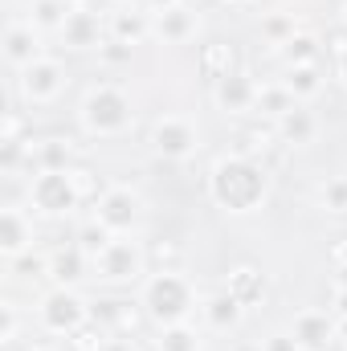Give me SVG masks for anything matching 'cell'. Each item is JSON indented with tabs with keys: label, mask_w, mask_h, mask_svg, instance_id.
Returning a JSON list of instances; mask_svg holds the SVG:
<instances>
[{
	"label": "cell",
	"mask_w": 347,
	"mask_h": 351,
	"mask_svg": "<svg viewBox=\"0 0 347 351\" xmlns=\"http://www.w3.org/2000/svg\"><path fill=\"white\" fill-rule=\"evenodd\" d=\"M208 200L221 213H233V217L258 213L261 204L270 200V172H265V164L241 156V152L221 156L208 168Z\"/></svg>",
	"instance_id": "1"
},
{
	"label": "cell",
	"mask_w": 347,
	"mask_h": 351,
	"mask_svg": "<svg viewBox=\"0 0 347 351\" xmlns=\"http://www.w3.org/2000/svg\"><path fill=\"white\" fill-rule=\"evenodd\" d=\"M139 302L147 311V319L156 327H176V323H188L192 311L200 306L196 298V286L180 274V269H156L143 278V290H139Z\"/></svg>",
	"instance_id": "2"
},
{
	"label": "cell",
	"mask_w": 347,
	"mask_h": 351,
	"mask_svg": "<svg viewBox=\"0 0 347 351\" xmlns=\"http://www.w3.org/2000/svg\"><path fill=\"white\" fill-rule=\"evenodd\" d=\"M78 127L90 139H123L135 127V106L131 94L115 82H98L86 90L82 106H78Z\"/></svg>",
	"instance_id": "3"
},
{
	"label": "cell",
	"mask_w": 347,
	"mask_h": 351,
	"mask_svg": "<svg viewBox=\"0 0 347 351\" xmlns=\"http://www.w3.org/2000/svg\"><path fill=\"white\" fill-rule=\"evenodd\" d=\"M90 278H98L102 286L143 282L147 278V250L135 237H110V245L90 258Z\"/></svg>",
	"instance_id": "4"
},
{
	"label": "cell",
	"mask_w": 347,
	"mask_h": 351,
	"mask_svg": "<svg viewBox=\"0 0 347 351\" xmlns=\"http://www.w3.org/2000/svg\"><path fill=\"white\" fill-rule=\"evenodd\" d=\"M90 319V302L74 290V286H53L49 294H41L37 302V327L45 335H58V339H70L74 331H82Z\"/></svg>",
	"instance_id": "5"
},
{
	"label": "cell",
	"mask_w": 347,
	"mask_h": 351,
	"mask_svg": "<svg viewBox=\"0 0 347 351\" xmlns=\"http://www.w3.org/2000/svg\"><path fill=\"white\" fill-rule=\"evenodd\" d=\"M82 204L70 168H41L29 180V208L41 217H70Z\"/></svg>",
	"instance_id": "6"
},
{
	"label": "cell",
	"mask_w": 347,
	"mask_h": 351,
	"mask_svg": "<svg viewBox=\"0 0 347 351\" xmlns=\"http://www.w3.org/2000/svg\"><path fill=\"white\" fill-rule=\"evenodd\" d=\"M66 86H70V70L58 58H37L33 66L16 70V94L25 106H49L62 98Z\"/></svg>",
	"instance_id": "7"
},
{
	"label": "cell",
	"mask_w": 347,
	"mask_h": 351,
	"mask_svg": "<svg viewBox=\"0 0 347 351\" xmlns=\"http://www.w3.org/2000/svg\"><path fill=\"white\" fill-rule=\"evenodd\" d=\"M139 213H143V200L127 184H106V192L94 200V221L110 237H131L135 225H139Z\"/></svg>",
	"instance_id": "8"
},
{
	"label": "cell",
	"mask_w": 347,
	"mask_h": 351,
	"mask_svg": "<svg viewBox=\"0 0 347 351\" xmlns=\"http://www.w3.org/2000/svg\"><path fill=\"white\" fill-rule=\"evenodd\" d=\"M147 143H152V152H156L160 160L184 164V160L196 156V147H200V131H196L184 114H160V119L152 123Z\"/></svg>",
	"instance_id": "9"
},
{
	"label": "cell",
	"mask_w": 347,
	"mask_h": 351,
	"mask_svg": "<svg viewBox=\"0 0 347 351\" xmlns=\"http://www.w3.org/2000/svg\"><path fill=\"white\" fill-rule=\"evenodd\" d=\"M290 335L302 351H335L339 343V319L331 311H298L290 319Z\"/></svg>",
	"instance_id": "10"
},
{
	"label": "cell",
	"mask_w": 347,
	"mask_h": 351,
	"mask_svg": "<svg viewBox=\"0 0 347 351\" xmlns=\"http://www.w3.org/2000/svg\"><path fill=\"white\" fill-rule=\"evenodd\" d=\"M58 37H62L66 49H98L106 41V16L90 12L86 4H74L70 16H66V25L58 29Z\"/></svg>",
	"instance_id": "11"
},
{
	"label": "cell",
	"mask_w": 347,
	"mask_h": 351,
	"mask_svg": "<svg viewBox=\"0 0 347 351\" xmlns=\"http://www.w3.org/2000/svg\"><path fill=\"white\" fill-rule=\"evenodd\" d=\"M0 53H4V62H8L12 70L33 66L37 58H45V53H41V29H37L33 21H8L4 41H0Z\"/></svg>",
	"instance_id": "12"
},
{
	"label": "cell",
	"mask_w": 347,
	"mask_h": 351,
	"mask_svg": "<svg viewBox=\"0 0 347 351\" xmlns=\"http://www.w3.org/2000/svg\"><path fill=\"white\" fill-rule=\"evenodd\" d=\"M258 90H261L258 78H250L246 70H237V74L213 82V102H217V110H225V114H250V110L258 106Z\"/></svg>",
	"instance_id": "13"
},
{
	"label": "cell",
	"mask_w": 347,
	"mask_h": 351,
	"mask_svg": "<svg viewBox=\"0 0 347 351\" xmlns=\"http://www.w3.org/2000/svg\"><path fill=\"white\" fill-rule=\"evenodd\" d=\"M196 33H200V12L192 4H176L152 16V37L164 45H188Z\"/></svg>",
	"instance_id": "14"
},
{
	"label": "cell",
	"mask_w": 347,
	"mask_h": 351,
	"mask_svg": "<svg viewBox=\"0 0 347 351\" xmlns=\"http://www.w3.org/2000/svg\"><path fill=\"white\" fill-rule=\"evenodd\" d=\"M106 37L123 41V45H143L152 37V12L147 8H127V4H115L106 12Z\"/></svg>",
	"instance_id": "15"
},
{
	"label": "cell",
	"mask_w": 347,
	"mask_h": 351,
	"mask_svg": "<svg viewBox=\"0 0 347 351\" xmlns=\"http://www.w3.org/2000/svg\"><path fill=\"white\" fill-rule=\"evenodd\" d=\"M29 250H33V217H29L25 208L8 204V208L0 213V254L12 262V258H21V254H29Z\"/></svg>",
	"instance_id": "16"
},
{
	"label": "cell",
	"mask_w": 347,
	"mask_h": 351,
	"mask_svg": "<svg viewBox=\"0 0 347 351\" xmlns=\"http://www.w3.org/2000/svg\"><path fill=\"white\" fill-rule=\"evenodd\" d=\"M237 70H241V53H237L233 41H204L200 45V53H196V74L200 78L221 82V78H229Z\"/></svg>",
	"instance_id": "17"
},
{
	"label": "cell",
	"mask_w": 347,
	"mask_h": 351,
	"mask_svg": "<svg viewBox=\"0 0 347 351\" xmlns=\"http://www.w3.org/2000/svg\"><path fill=\"white\" fill-rule=\"evenodd\" d=\"M274 127H278L282 147H307V143H315V135H319V114H315L307 102H294Z\"/></svg>",
	"instance_id": "18"
},
{
	"label": "cell",
	"mask_w": 347,
	"mask_h": 351,
	"mask_svg": "<svg viewBox=\"0 0 347 351\" xmlns=\"http://www.w3.org/2000/svg\"><path fill=\"white\" fill-rule=\"evenodd\" d=\"M86 274H90V258H86V250H82L78 241L49 254V274H45V278H49L53 286H78Z\"/></svg>",
	"instance_id": "19"
},
{
	"label": "cell",
	"mask_w": 347,
	"mask_h": 351,
	"mask_svg": "<svg viewBox=\"0 0 347 351\" xmlns=\"http://www.w3.org/2000/svg\"><path fill=\"white\" fill-rule=\"evenodd\" d=\"M225 290L250 311V306H261L265 302V294H270V282H265V274H261L258 265H233L229 269V278H225Z\"/></svg>",
	"instance_id": "20"
},
{
	"label": "cell",
	"mask_w": 347,
	"mask_h": 351,
	"mask_svg": "<svg viewBox=\"0 0 347 351\" xmlns=\"http://www.w3.org/2000/svg\"><path fill=\"white\" fill-rule=\"evenodd\" d=\"M200 315H204V323H208L213 331H233V327L246 319V306H241L229 290H217V294L200 298Z\"/></svg>",
	"instance_id": "21"
},
{
	"label": "cell",
	"mask_w": 347,
	"mask_h": 351,
	"mask_svg": "<svg viewBox=\"0 0 347 351\" xmlns=\"http://www.w3.org/2000/svg\"><path fill=\"white\" fill-rule=\"evenodd\" d=\"M278 82L290 90L298 102H311V98H319V94H323V86H327V78H323V66H286Z\"/></svg>",
	"instance_id": "22"
},
{
	"label": "cell",
	"mask_w": 347,
	"mask_h": 351,
	"mask_svg": "<svg viewBox=\"0 0 347 351\" xmlns=\"http://www.w3.org/2000/svg\"><path fill=\"white\" fill-rule=\"evenodd\" d=\"M323 41L315 37V33H307V29H298L286 45H278L274 53L282 58V66H319V58H323Z\"/></svg>",
	"instance_id": "23"
},
{
	"label": "cell",
	"mask_w": 347,
	"mask_h": 351,
	"mask_svg": "<svg viewBox=\"0 0 347 351\" xmlns=\"http://www.w3.org/2000/svg\"><path fill=\"white\" fill-rule=\"evenodd\" d=\"M278 143H282V139H278V127H274V123H258V127H246V131H241L237 152H241V156H250V160H261V164H265V156H270Z\"/></svg>",
	"instance_id": "24"
},
{
	"label": "cell",
	"mask_w": 347,
	"mask_h": 351,
	"mask_svg": "<svg viewBox=\"0 0 347 351\" xmlns=\"http://www.w3.org/2000/svg\"><path fill=\"white\" fill-rule=\"evenodd\" d=\"M294 102H298V98H294L290 90L282 86V82H261V90H258V106H254V110H258L265 123H278V119H282V114H286Z\"/></svg>",
	"instance_id": "25"
},
{
	"label": "cell",
	"mask_w": 347,
	"mask_h": 351,
	"mask_svg": "<svg viewBox=\"0 0 347 351\" xmlns=\"http://www.w3.org/2000/svg\"><path fill=\"white\" fill-rule=\"evenodd\" d=\"M156 351H204V339L192 323H176V327H160Z\"/></svg>",
	"instance_id": "26"
},
{
	"label": "cell",
	"mask_w": 347,
	"mask_h": 351,
	"mask_svg": "<svg viewBox=\"0 0 347 351\" xmlns=\"http://www.w3.org/2000/svg\"><path fill=\"white\" fill-rule=\"evenodd\" d=\"M70 8H74V0H33L29 4V21L37 25V29H62L66 25V16H70Z\"/></svg>",
	"instance_id": "27"
},
{
	"label": "cell",
	"mask_w": 347,
	"mask_h": 351,
	"mask_svg": "<svg viewBox=\"0 0 347 351\" xmlns=\"http://www.w3.org/2000/svg\"><path fill=\"white\" fill-rule=\"evenodd\" d=\"M298 33V25H294V16L290 12H270V16H261V37L278 49V45H286L290 37Z\"/></svg>",
	"instance_id": "28"
},
{
	"label": "cell",
	"mask_w": 347,
	"mask_h": 351,
	"mask_svg": "<svg viewBox=\"0 0 347 351\" xmlns=\"http://www.w3.org/2000/svg\"><path fill=\"white\" fill-rule=\"evenodd\" d=\"M319 204H323V213L347 217V176H331V180L319 188Z\"/></svg>",
	"instance_id": "29"
},
{
	"label": "cell",
	"mask_w": 347,
	"mask_h": 351,
	"mask_svg": "<svg viewBox=\"0 0 347 351\" xmlns=\"http://www.w3.org/2000/svg\"><path fill=\"white\" fill-rule=\"evenodd\" d=\"M106 339H110V331H106L102 323H94V319H90L86 327H82V331H74L66 343H70V351H102V348H106Z\"/></svg>",
	"instance_id": "30"
},
{
	"label": "cell",
	"mask_w": 347,
	"mask_h": 351,
	"mask_svg": "<svg viewBox=\"0 0 347 351\" xmlns=\"http://www.w3.org/2000/svg\"><path fill=\"white\" fill-rule=\"evenodd\" d=\"M29 160H37V172L41 168H70V152H66L62 139H41L37 156H29Z\"/></svg>",
	"instance_id": "31"
},
{
	"label": "cell",
	"mask_w": 347,
	"mask_h": 351,
	"mask_svg": "<svg viewBox=\"0 0 347 351\" xmlns=\"http://www.w3.org/2000/svg\"><path fill=\"white\" fill-rule=\"evenodd\" d=\"M70 172H74V184H78V196H82V204H94V200L106 192V184L98 180V172H90V168H82V164H78V168L70 164Z\"/></svg>",
	"instance_id": "32"
},
{
	"label": "cell",
	"mask_w": 347,
	"mask_h": 351,
	"mask_svg": "<svg viewBox=\"0 0 347 351\" xmlns=\"http://www.w3.org/2000/svg\"><path fill=\"white\" fill-rule=\"evenodd\" d=\"M78 245L86 250V258H94V254H102V250L110 245V233H106L98 221H90V225H82V233H78Z\"/></svg>",
	"instance_id": "33"
},
{
	"label": "cell",
	"mask_w": 347,
	"mask_h": 351,
	"mask_svg": "<svg viewBox=\"0 0 347 351\" xmlns=\"http://www.w3.org/2000/svg\"><path fill=\"white\" fill-rule=\"evenodd\" d=\"M16 331H21V315H16V302H0V343L12 348L16 343Z\"/></svg>",
	"instance_id": "34"
},
{
	"label": "cell",
	"mask_w": 347,
	"mask_h": 351,
	"mask_svg": "<svg viewBox=\"0 0 347 351\" xmlns=\"http://www.w3.org/2000/svg\"><path fill=\"white\" fill-rule=\"evenodd\" d=\"M12 274H21V278H45L49 274V258H37L33 250L29 254H21V258H12Z\"/></svg>",
	"instance_id": "35"
},
{
	"label": "cell",
	"mask_w": 347,
	"mask_h": 351,
	"mask_svg": "<svg viewBox=\"0 0 347 351\" xmlns=\"http://www.w3.org/2000/svg\"><path fill=\"white\" fill-rule=\"evenodd\" d=\"M98 58H102V62H110V66H123V62H131V45H123V41L106 37V41L98 45Z\"/></svg>",
	"instance_id": "36"
},
{
	"label": "cell",
	"mask_w": 347,
	"mask_h": 351,
	"mask_svg": "<svg viewBox=\"0 0 347 351\" xmlns=\"http://www.w3.org/2000/svg\"><path fill=\"white\" fill-rule=\"evenodd\" d=\"M147 258L160 265V269H176V265H180V245H172V241H160V245H152V254H147Z\"/></svg>",
	"instance_id": "37"
},
{
	"label": "cell",
	"mask_w": 347,
	"mask_h": 351,
	"mask_svg": "<svg viewBox=\"0 0 347 351\" xmlns=\"http://www.w3.org/2000/svg\"><path fill=\"white\" fill-rule=\"evenodd\" d=\"M21 131H25V114L21 110H4V131H0V143H21Z\"/></svg>",
	"instance_id": "38"
},
{
	"label": "cell",
	"mask_w": 347,
	"mask_h": 351,
	"mask_svg": "<svg viewBox=\"0 0 347 351\" xmlns=\"http://www.w3.org/2000/svg\"><path fill=\"white\" fill-rule=\"evenodd\" d=\"M261 351H302V348L294 343V335H290V331H278V335H270V339H265V348H261Z\"/></svg>",
	"instance_id": "39"
},
{
	"label": "cell",
	"mask_w": 347,
	"mask_h": 351,
	"mask_svg": "<svg viewBox=\"0 0 347 351\" xmlns=\"http://www.w3.org/2000/svg\"><path fill=\"white\" fill-rule=\"evenodd\" d=\"M327 262L335 265V269H344L347 265V237H335V241L327 245Z\"/></svg>",
	"instance_id": "40"
},
{
	"label": "cell",
	"mask_w": 347,
	"mask_h": 351,
	"mask_svg": "<svg viewBox=\"0 0 347 351\" xmlns=\"http://www.w3.org/2000/svg\"><path fill=\"white\" fill-rule=\"evenodd\" d=\"M176 4H184V0H143V8L156 16V12H164V8H176Z\"/></svg>",
	"instance_id": "41"
},
{
	"label": "cell",
	"mask_w": 347,
	"mask_h": 351,
	"mask_svg": "<svg viewBox=\"0 0 347 351\" xmlns=\"http://www.w3.org/2000/svg\"><path fill=\"white\" fill-rule=\"evenodd\" d=\"M102 351H135V348H131V339H123V335H110Z\"/></svg>",
	"instance_id": "42"
},
{
	"label": "cell",
	"mask_w": 347,
	"mask_h": 351,
	"mask_svg": "<svg viewBox=\"0 0 347 351\" xmlns=\"http://www.w3.org/2000/svg\"><path fill=\"white\" fill-rule=\"evenodd\" d=\"M335 319H347V290H335Z\"/></svg>",
	"instance_id": "43"
},
{
	"label": "cell",
	"mask_w": 347,
	"mask_h": 351,
	"mask_svg": "<svg viewBox=\"0 0 347 351\" xmlns=\"http://www.w3.org/2000/svg\"><path fill=\"white\" fill-rule=\"evenodd\" d=\"M335 74H339V82L347 86V49L339 53V58H335Z\"/></svg>",
	"instance_id": "44"
},
{
	"label": "cell",
	"mask_w": 347,
	"mask_h": 351,
	"mask_svg": "<svg viewBox=\"0 0 347 351\" xmlns=\"http://www.w3.org/2000/svg\"><path fill=\"white\" fill-rule=\"evenodd\" d=\"M335 290H347V265L344 269H335Z\"/></svg>",
	"instance_id": "45"
},
{
	"label": "cell",
	"mask_w": 347,
	"mask_h": 351,
	"mask_svg": "<svg viewBox=\"0 0 347 351\" xmlns=\"http://www.w3.org/2000/svg\"><path fill=\"white\" fill-rule=\"evenodd\" d=\"M115 4H127V8H143V0H115Z\"/></svg>",
	"instance_id": "46"
},
{
	"label": "cell",
	"mask_w": 347,
	"mask_h": 351,
	"mask_svg": "<svg viewBox=\"0 0 347 351\" xmlns=\"http://www.w3.org/2000/svg\"><path fill=\"white\" fill-rule=\"evenodd\" d=\"M339 21H344V29H347V0L339 4Z\"/></svg>",
	"instance_id": "47"
},
{
	"label": "cell",
	"mask_w": 347,
	"mask_h": 351,
	"mask_svg": "<svg viewBox=\"0 0 347 351\" xmlns=\"http://www.w3.org/2000/svg\"><path fill=\"white\" fill-rule=\"evenodd\" d=\"M339 339H347V319H339Z\"/></svg>",
	"instance_id": "48"
},
{
	"label": "cell",
	"mask_w": 347,
	"mask_h": 351,
	"mask_svg": "<svg viewBox=\"0 0 347 351\" xmlns=\"http://www.w3.org/2000/svg\"><path fill=\"white\" fill-rule=\"evenodd\" d=\"M221 4H250V0H221Z\"/></svg>",
	"instance_id": "49"
},
{
	"label": "cell",
	"mask_w": 347,
	"mask_h": 351,
	"mask_svg": "<svg viewBox=\"0 0 347 351\" xmlns=\"http://www.w3.org/2000/svg\"><path fill=\"white\" fill-rule=\"evenodd\" d=\"M33 351H49V348H33Z\"/></svg>",
	"instance_id": "50"
},
{
	"label": "cell",
	"mask_w": 347,
	"mask_h": 351,
	"mask_svg": "<svg viewBox=\"0 0 347 351\" xmlns=\"http://www.w3.org/2000/svg\"><path fill=\"white\" fill-rule=\"evenodd\" d=\"M74 4H78V0H74Z\"/></svg>",
	"instance_id": "51"
}]
</instances>
